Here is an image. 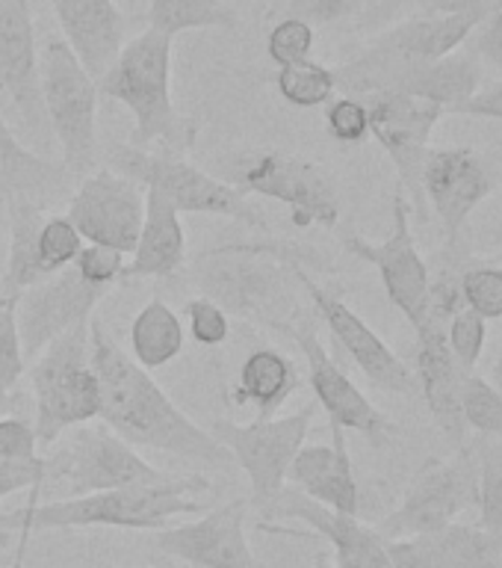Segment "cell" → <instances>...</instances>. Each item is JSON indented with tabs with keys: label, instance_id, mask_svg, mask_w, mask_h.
<instances>
[{
	"label": "cell",
	"instance_id": "cell-1",
	"mask_svg": "<svg viewBox=\"0 0 502 568\" xmlns=\"http://www.w3.org/2000/svg\"><path fill=\"white\" fill-rule=\"evenodd\" d=\"M89 358L95 367L101 408L98 420L131 447L168 453L211 468L234 465L230 453L175 406L157 379L115 344L98 314L89 320Z\"/></svg>",
	"mask_w": 502,
	"mask_h": 568
},
{
	"label": "cell",
	"instance_id": "cell-2",
	"mask_svg": "<svg viewBox=\"0 0 502 568\" xmlns=\"http://www.w3.org/2000/svg\"><path fill=\"white\" fill-rule=\"evenodd\" d=\"M211 491V479L202 474L193 477L157 479V483H133V486L106 488L83 497L65 500H30L27 506L0 515V527L12 532L35 530H78V527H122V530H163L177 515H198L204 509L195 500Z\"/></svg>",
	"mask_w": 502,
	"mask_h": 568
},
{
	"label": "cell",
	"instance_id": "cell-3",
	"mask_svg": "<svg viewBox=\"0 0 502 568\" xmlns=\"http://www.w3.org/2000/svg\"><path fill=\"white\" fill-rule=\"evenodd\" d=\"M172 36L142 30L122 44L115 60L98 78V92L124 104L133 115L131 145L184 154L193 149L198 124L177 113L172 98Z\"/></svg>",
	"mask_w": 502,
	"mask_h": 568
},
{
	"label": "cell",
	"instance_id": "cell-4",
	"mask_svg": "<svg viewBox=\"0 0 502 568\" xmlns=\"http://www.w3.org/2000/svg\"><path fill=\"white\" fill-rule=\"evenodd\" d=\"M296 261L284 246L228 243L198 257V287L228 317L284 332L301 314L293 293Z\"/></svg>",
	"mask_w": 502,
	"mask_h": 568
},
{
	"label": "cell",
	"instance_id": "cell-5",
	"mask_svg": "<svg viewBox=\"0 0 502 568\" xmlns=\"http://www.w3.org/2000/svg\"><path fill=\"white\" fill-rule=\"evenodd\" d=\"M331 71L337 92L344 95L363 98L372 92H399L432 101L443 106V113L464 104L482 83V65L473 48L452 51L441 60H411L370 42L358 57Z\"/></svg>",
	"mask_w": 502,
	"mask_h": 568
},
{
	"label": "cell",
	"instance_id": "cell-6",
	"mask_svg": "<svg viewBox=\"0 0 502 568\" xmlns=\"http://www.w3.org/2000/svg\"><path fill=\"white\" fill-rule=\"evenodd\" d=\"M166 470L145 462L131 444L101 420L71 426L65 438H57V450L44 456V479L33 488L39 497H83L106 488L133 486V483H157L166 479Z\"/></svg>",
	"mask_w": 502,
	"mask_h": 568
},
{
	"label": "cell",
	"instance_id": "cell-7",
	"mask_svg": "<svg viewBox=\"0 0 502 568\" xmlns=\"http://www.w3.org/2000/svg\"><path fill=\"white\" fill-rule=\"evenodd\" d=\"M106 163L119 175L131 178L145 190H157L175 204L177 213L193 216H222V220L243 222L252 229H266L264 213L257 211L248 193L230 181L204 172L184 154L163 149H136L131 142H115Z\"/></svg>",
	"mask_w": 502,
	"mask_h": 568
},
{
	"label": "cell",
	"instance_id": "cell-8",
	"mask_svg": "<svg viewBox=\"0 0 502 568\" xmlns=\"http://www.w3.org/2000/svg\"><path fill=\"white\" fill-rule=\"evenodd\" d=\"M30 385L35 399L33 429L39 450H51L71 426L98 420L101 390L89 358V323L69 328L35 355Z\"/></svg>",
	"mask_w": 502,
	"mask_h": 568
},
{
	"label": "cell",
	"instance_id": "cell-9",
	"mask_svg": "<svg viewBox=\"0 0 502 568\" xmlns=\"http://www.w3.org/2000/svg\"><path fill=\"white\" fill-rule=\"evenodd\" d=\"M44 119L62 149L65 175H89L98 160V80L65 39L51 36L39 51Z\"/></svg>",
	"mask_w": 502,
	"mask_h": 568
},
{
	"label": "cell",
	"instance_id": "cell-10",
	"mask_svg": "<svg viewBox=\"0 0 502 568\" xmlns=\"http://www.w3.org/2000/svg\"><path fill=\"white\" fill-rule=\"evenodd\" d=\"M479 504V462L473 444L455 447L452 459H429L408 483L402 504L376 524L385 539L434 536Z\"/></svg>",
	"mask_w": 502,
	"mask_h": 568
},
{
	"label": "cell",
	"instance_id": "cell-11",
	"mask_svg": "<svg viewBox=\"0 0 502 568\" xmlns=\"http://www.w3.org/2000/svg\"><path fill=\"white\" fill-rule=\"evenodd\" d=\"M317 417V403L301 406L287 417H255L252 424L216 420L211 435L230 453L234 465L246 470L252 500L264 513L275 495L287 486V470Z\"/></svg>",
	"mask_w": 502,
	"mask_h": 568
},
{
	"label": "cell",
	"instance_id": "cell-12",
	"mask_svg": "<svg viewBox=\"0 0 502 568\" xmlns=\"http://www.w3.org/2000/svg\"><path fill=\"white\" fill-rule=\"evenodd\" d=\"M230 184L248 195H264L284 204L296 229H335L340 222V193L335 178L314 160L281 151L257 154L234 172Z\"/></svg>",
	"mask_w": 502,
	"mask_h": 568
},
{
	"label": "cell",
	"instance_id": "cell-13",
	"mask_svg": "<svg viewBox=\"0 0 502 568\" xmlns=\"http://www.w3.org/2000/svg\"><path fill=\"white\" fill-rule=\"evenodd\" d=\"M411 202L402 186H393L390 199V234L381 243H370L361 234H346L344 246L358 261L379 270L381 284L388 300L402 311V317L417 328L429 311V291H432V273L426 266L420 248H417L414 231H411Z\"/></svg>",
	"mask_w": 502,
	"mask_h": 568
},
{
	"label": "cell",
	"instance_id": "cell-14",
	"mask_svg": "<svg viewBox=\"0 0 502 568\" xmlns=\"http://www.w3.org/2000/svg\"><path fill=\"white\" fill-rule=\"evenodd\" d=\"M370 119V136L388 151L397 166V184L406 190L411 211L426 220V195L420 175H423L429 140L443 115V106L423 101V98L399 95V92H372L361 98Z\"/></svg>",
	"mask_w": 502,
	"mask_h": 568
},
{
	"label": "cell",
	"instance_id": "cell-15",
	"mask_svg": "<svg viewBox=\"0 0 502 568\" xmlns=\"http://www.w3.org/2000/svg\"><path fill=\"white\" fill-rule=\"evenodd\" d=\"M80 237L131 255L145 216V186L113 169H92L71 195L65 213Z\"/></svg>",
	"mask_w": 502,
	"mask_h": 568
},
{
	"label": "cell",
	"instance_id": "cell-16",
	"mask_svg": "<svg viewBox=\"0 0 502 568\" xmlns=\"http://www.w3.org/2000/svg\"><path fill=\"white\" fill-rule=\"evenodd\" d=\"M284 335L293 337V344L299 346L305 362H308V382L317 397V406L328 415V424L355 429V433L367 435L372 444H385L393 435V424L385 412L372 406L367 394H363L349 373L331 358L326 344L319 341L317 328L308 317H296L284 326Z\"/></svg>",
	"mask_w": 502,
	"mask_h": 568
},
{
	"label": "cell",
	"instance_id": "cell-17",
	"mask_svg": "<svg viewBox=\"0 0 502 568\" xmlns=\"http://www.w3.org/2000/svg\"><path fill=\"white\" fill-rule=\"evenodd\" d=\"M106 293L110 287L83 282L74 266H65L18 293L16 320L27 362H33L44 346L69 328L89 323Z\"/></svg>",
	"mask_w": 502,
	"mask_h": 568
},
{
	"label": "cell",
	"instance_id": "cell-18",
	"mask_svg": "<svg viewBox=\"0 0 502 568\" xmlns=\"http://www.w3.org/2000/svg\"><path fill=\"white\" fill-rule=\"evenodd\" d=\"M293 270H296V282L305 287V293L314 302L317 314L326 320L331 337L358 364V371L370 379V385H376L379 390H388V394H417L420 390L414 371L372 332L370 323H363V317H358L340 296H335L322 284L314 282L299 261H296Z\"/></svg>",
	"mask_w": 502,
	"mask_h": 568
},
{
	"label": "cell",
	"instance_id": "cell-19",
	"mask_svg": "<svg viewBox=\"0 0 502 568\" xmlns=\"http://www.w3.org/2000/svg\"><path fill=\"white\" fill-rule=\"evenodd\" d=\"M420 184L441 222L443 252H455L470 213L494 193V172L473 149H429Z\"/></svg>",
	"mask_w": 502,
	"mask_h": 568
},
{
	"label": "cell",
	"instance_id": "cell-20",
	"mask_svg": "<svg viewBox=\"0 0 502 568\" xmlns=\"http://www.w3.org/2000/svg\"><path fill=\"white\" fill-rule=\"evenodd\" d=\"M246 497L216 506L198 521L163 527L154 536L157 550L193 568H266L246 539Z\"/></svg>",
	"mask_w": 502,
	"mask_h": 568
},
{
	"label": "cell",
	"instance_id": "cell-21",
	"mask_svg": "<svg viewBox=\"0 0 502 568\" xmlns=\"http://www.w3.org/2000/svg\"><path fill=\"white\" fill-rule=\"evenodd\" d=\"M0 92L30 131H42L48 119L39 87V44L30 0H0Z\"/></svg>",
	"mask_w": 502,
	"mask_h": 568
},
{
	"label": "cell",
	"instance_id": "cell-22",
	"mask_svg": "<svg viewBox=\"0 0 502 568\" xmlns=\"http://www.w3.org/2000/svg\"><path fill=\"white\" fill-rule=\"evenodd\" d=\"M331 442L335 444H301V450L290 462L287 479H293V486L314 497L317 504L331 506L337 513L358 515L361 491L355 479L352 456L346 447L344 426L331 424Z\"/></svg>",
	"mask_w": 502,
	"mask_h": 568
},
{
	"label": "cell",
	"instance_id": "cell-23",
	"mask_svg": "<svg viewBox=\"0 0 502 568\" xmlns=\"http://www.w3.org/2000/svg\"><path fill=\"white\" fill-rule=\"evenodd\" d=\"M62 39L92 78H101L124 44V16L115 0H51Z\"/></svg>",
	"mask_w": 502,
	"mask_h": 568
},
{
	"label": "cell",
	"instance_id": "cell-24",
	"mask_svg": "<svg viewBox=\"0 0 502 568\" xmlns=\"http://www.w3.org/2000/svg\"><path fill=\"white\" fill-rule=\"evenodd\" d=\"M186 261V234L181 213L166 195L145 190V216H142L140 240L124 264L122 282L131 278H168Z\"/></svg>",
	"mask_w": 502,
	"mask_h": 568
},
{
	"label": "cell",
	"instance_id": "cell-25",
	"mask_svg": "<svg viewBox=\"0 0 502 568\" xmlns=\"http://www.w3.org/2000/svg\"><path fill=\"white\" fill-rule=\"evenodd\" d=\"M301 388V376L293 358L278 349L260 346L246 355L239 367L237 388H234V406H252L257 417H275L278 408Z\"/></svg>",
	"mask_w": 502,
	"mask_h": 568
},
{
	"label": "cell",
	"instance_id": "cell-26",
	"mask_svg": "<svg viewBox=\"0 0 502 568\" xmlns=\"http://www.w3.org/2000/svg\"><path fill=\"white\" fill-rule=\"evenodd\" d=\"M479 16H423L390 27L388 33L376 36L372 42L397 51L411 60H441L459 51L479 27Z\"/></svg>",
	"mask_w": 502,
	"mask_h": 568
},
{
	"label": "cell",
	"instance_id": "cell-27",
	"mask_svg": "<svg viewBox=\"0 0 502 568\" xmlns=\"http://www.w3.org/2000/svg\"><path fill=\"white\" fill-rule=\"evenodd\" d=\"M9 207V243H7V270H3V296L18 300V293L30 284L48 278L35 255V234L44 222L42 204L27 193H7Z\"/></svg>",
	"mask_w": 502,
	"mask_h": 568
},
{
	"label": "cell",
	"instance_id": "cell-28",
	"mask_svg": "<svg viewBox=\"0 0 502 568\" xmlns=\"http://www.w3.org/2000/svg\"><path fill=\"white\" fill-rule=\"evenodd\" d=\"M186 328L163 300H151L131 323V355L145 371H160L184 353Z\"/></svg>",
	"mask_w": 502,
	"mask_h": 568
},
{
	"label": "cell",
	"instance_id": "cell-29",
	"mask_svg": "<svg viewBox=\"0 0 502 568\" xmlns=\"http://www.w3.org/2000/svg\"><path fill=\"white\" fill-rule=\"evenodd\" d=\"M148 27L172 39L189 30H207V27L234 30L237 12L225 0H151Z\"/></svg>",
	"mask_w": 502,
	"mask_h": 568
},
{
	"label": "cell",
	"instance_id": "cell-30",
	"mask_svg": "<svg viewBox=\"0 0 502 568\" xmlns=\"http://www.w3.org/2000/svg\"><path fill=\"white\" fill-rule=\"evenodd\" d=\"M473 450L479 462V527L502 541V444L479 435Z\"/></svg>",
	"mask_w": 502,
	"mask_h": 568
},
{
	"label": "cell",
	"instance_id": "cell-31",
	"mask_svg": "<svg viewBox=\"0 0 502 568\" xmlns=\"http://www.w3.org/2000/svg\"><path fill=\"white\" fill-rule=\"evenodd\" d=\"M455 568H502V541L473 524H455L434 532Z\"/></svg>",
	"mask_w": 502,
	"mask_h": 568
},
{
	"label": "cell",
	"instance_id": "cell-32",
	"mask_svg": "<svg viewBox=\"0 0 502 568\" xmlns=\"http://www.w3.org/2000/svg\"><path fill=\"white\" fill-rule=\"evenodd\" d=\"M278 95L293 106L310 110V106H322L335 98V71L317 60H301L293 65L278 69Z\"/></svg>",
	"mask_w": 502,
	"mask_h": 568
},
{
	"label": "cell",
	"instance_id": "cell-33",
	"mask_svg": "<svg viewBox=\"0 0 502 568\" xmlns=\"http://www.w3.org/2000/svg\"><path fill=\"white\" fill-rule=\"evenodd\" d=\"M461 412L468 429L491 435L502 444V388H496L494 382L468 373L461 382Z\"/></svg>",
	"mask_w": 502,
	"mask_h": 568
},
{
	"label": "cell",
	"instance_id": "cell-34",
	"mask_svg": "<svg viewBox=\"0 0 502 568\" xmlns=\"http://www.w3.org/2000/svg\"><path fill=\"white\" fill-rule=\"evenodd\" d=\"M83 243L86 240L80 237V231L74 229L69 216H44L39 234H35V255H39L44 275L60 273V270L74 264Z\"/></svg>",
	"mask_w": 502,
	"mask_h": 568
},
{
	"label": "cell",
	"instance_id": "cell-35",
	"mask_svg": "<svg viewBox=\"0 0 502 568\" xmlns=\"http://www.w3.org/2000/svg\"><path fill=\"white\" fill-rule=\"evenodd\" d=\"M27 371L21 335H18L16 300L0 293V403H7L9 394L18 388V382Z\"/></svg>",
	"mask_w": 502,
	"mask_h": 568
},
{
	"label": "cell",
	"instance_id": "cell-36",
	"mask_svg": "<svg viewBox=\"0 0 502 568\" xmlns=\"http://www.w3.org/2000/svg\"><path fill=\"white\" fill-rule=\"evenodd\" d=\"M461 300L479 317L502 320V266H468L459 275Z\"/></svg>",
	"mask_w": 502,
	"mask_h": 568
},
{
	"label": "cell",
	"instance_id": "cell-37",
	"mask_svg": "<svg viewBox=\"0 0 502 568\" xmlns=\"http://www.w3.org/2000/svg\"><path fill=\"white\" fill-rule=\"evenodd\" d=\"M488 337V320L479 317L477 311H470L468 305H461L447 323V344H450L455 362L461 364V371L473 373V367L482 358Z\"/></svg>",
	"mask_w": 502,
	"mask_h": 568
},
{
	"label": "cell",
	"instance_id": "cell-38",
	"mask_svg": "<svg viewBox=\"0 0 502 568\" xmlns=\"http://www.w3.org/2000/svg\"><path fill=\"white\" fill-rule=\"evenodd\" d=\"M314 39H317V33H314V27L308 21L284 16L266 36V53L278 69H284V65H293V62L310 60Z\"/></svg>",
	"mask_w": 502,
	"mask_h": 568
},
{
	"label": "cell",
	"instance_id": "cell-39",
	"mask_svg": "<svg viewBox=\"0 0 502 568\" xmlns=\"http://www.w3.org/2000/svg\"><path fill=\"white\" fill-rule=\"evenodd\" d=\"M326 128L331 140L344 145H361L370 136V119H367V104L361 98L340 95L326 104Z\"/></svg>",
	"mask_w": 502,
	"mask_h": 568
},
{
	"label": "cell",
	"instance_id": "cell-40",
	"mask_svg": "<svg viewBox=\"0 0 502 568\" xmlns=\"http://www.w3.org/2000/svg\"><path fill=\"white\" fill-rule=\"evenodd\" d=\"M372 0H284L281 12L290 18H301L310 27H335L340 21L361 16Z\"/></svg>",
	"mask_w": 502,
	"mask_h": 568
},
{
	"label": "cell",
	"instance_id": "cell-41",
	"mask_svg": "<svg viewBox=\"0 0 502 568\" xmlns=\"http://www.w3.org/2000/svg\"><path fill=\"white\" fill-rule=\"evenodd\" d=\"M124 255L122 252H115L110 246H98V243H83L80 248V255L74 257V270L83 282L98 284V287H110L113 291L115 284L122 282L124 273Z\"/></svg>",
	"mask_w": 502,
	"mask_h": 568
},
{
	"label": "cell",
	"instance_id": "cell-42",
	"mask_svg": "<svg viewBox=\"0 0 502 568\" xmlns=\"http://www.w3.org/2000/svg\"><path fill=\"white\" fill-rule=\"evenodd\" d=\"M186 323H189V335L195 344L202 346H219L230 335V317L207 296H195L184 305Z\"/></svg>",
	"mask_w": 502,
	"mask_h": 568
},
{
	"label": "cell",
	"instance_id": "cell-43",
	"mask_svg": "<svg viewBox=\"0 0 502 568\" xmlns=\"http://www.w3.org/2000/svg\"><path fill=\"white\" fill-rule=\"evenodd\" d=\"M390 568H455L434 536H408L388 541Z\"/></svg>",
	"mask_w": 502,
	"mask_h": 568
},
{
	"label": "cell",
	"instance_id": "cell-44",
	"mask_svg": "<svg viewBox=\"0 0 502 568\" xmlns=\"http://www.w3.org/2000/svg\"><path fill=\"white\" fill-rule=\"evenodd\" d=\"M42 456L33 424L21 417H0V459H35Z\"/></svg>",
	"mask_w": 502,
	"mask_h": 568
},
{
	"label": "cell",
	"instance_id": "cell-45",
	"mask_svg": "<svg viewBox=\"0 0 502 568\" xmlns=\"http://www.w3.org/2000/svg\"><path fill=\"white\" fill-rule=\"evenodd\" d=\"M44 479V456L35 459H0V500L16 491H33Z\"/></svg>",
	"mask_w": 502,
	"mask_h": 568
},
{
	"label": "cell",
	"instance_id": "cell-46",
	"mask_svg": "<svg viewBox=\"0 0 502 568\" xmlns=\"http://www.w3.org/2000/svg\"><path fill=\"white\" fill-rule=\"evenodd\" d=\"M473 33H477L473 53H477L479 60H485L488 65L502 71V0L491 3V9H488L485 18L479 21Z\"/></svg>",
	"mask_w": 502,
	"mask_h": 568
},
{
	"label": "cell",
	"instance_id": "cell-47",
	"mask_svg": "<svg viewBox=\"0 0 502 568\" xmlns=\"http://www.w3.org/2000/svg\"><path fill=\"white\" fill-rule=\"evenodd\" d=\"M452 115H468V119H494L502 122V80H488L479 83V89L464 101L452 106Z\"/></svg>",
	"mask_w": 502,
	"mask_h": 568
},
{
	"label": "cell",
	"instance_id": "cell-48",
	"mask_svg": "<svg viewBox=\"0 0 502 568\" xmlns=\"http://www.w3.org/2000/svg\"><path fill=\"white\" fill-rule=\"evenodd\" d=\"M494 0H420L423 16H479L485 18Z\"/></svg>",
	"mask_w": 502,
	"mask_h": 568
},
{
	"label": "cell",
	"instance_id": "cell-49",
	"mask_svg": "<svg viewBox=\"0 0 502 568\" xmlns=\"http://www.w3.org/2000/svg\"><path fill=\"white\" fill-rule=\"evenodd\" d=\"M494 385L502 388V341H500V355H496V367H494Z\"/></svg>",
	"mask_w": 502,
	"mask_h": 568
},
{
	"label": "cell",
	"instance_id": "cell-50",
	"mask_svg": "<svg viewBox=\"0 0 502 568\" xmlns=\"http://www.w3.org/2000/svg\"><path fill=\"white\" fill-rule=\"evenodd\" d=\"M317 568H337L335 557H328V554H319V557H317Z\"/></svg>",
	"mask_w": 502,
	"mask_h": 568
},
{
	"label": "cell",
	"instance_id": "cell-51",
	"mask_svg": "<svg viewBox=\"0 0 502 568\" xmlns=\"http://www.w3.org/2000/svg\"><path fill=\"white\" fill-rule=\"evenodd\" d=\"M12 541H16V532L0 527V548H7V545H12Z\"/></svg>",
	"mask_w": 502,
	"mask_h": 568
},
{
	"label": "cell",
	"instance_id": "cell-52",
	"mask_svg": "<svg viewBox=\"0 0 502 568\" xmlns=\"http://www.w3.org/2000/svg\"><path fill=\"white\" fill-rule=\"evenodd\" d=\"M500 240H502V220H500Z\"/></svg>",
	"mask_w": 502,
	"mask_h": 568
},
{
	"label": "cell",
	"instance_id": "cell-53",
	"mask_svg": "<svg viewBox=\"0 0 502 568\" xmlns=\"http://www.w3.org/2000/svg\"><path fill=\"white\" fill-rule=\"evenodd\" d=\"M281 3H284V0H278V7H281Z\"/></svg>",
	"mask_w": 502,
	"mask_h": 568
},
{
	"label": "cell",
	"instance_id": "cell-54",
	"mask_svg": "<svg viewBox=\"0 0 502 568\" xmlns=\"http://www.w3.org/2000/svg\"><path fill=\"white\" fill-rule=\"evenodd\" d=\"M168 568H172V566H168Z\"/></svg>",
	"mask_w": 502,
	"mask_h": 568
}]
</instances>
